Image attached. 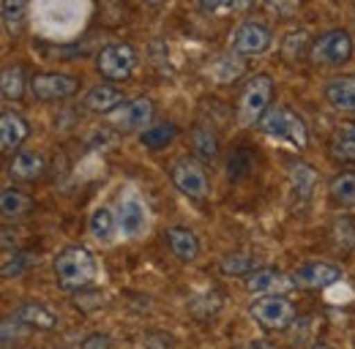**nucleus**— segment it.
<instances>
[{
  "mask_svg": "<svg viewBox=\"0 0 355 349\" xmlns=\"http://www.w3.org/2000/svg\"><path fill=\"white\" fill-rule=\"evenodd\" d=\"M55 278L63 292H80L88 289L96 278V260L88 249L71 246L55 257Z\"/></svg>",
  "mask_w": 355,
  "mask_h": 349,
  "instance_id": "nucleus-1",
  "label": "nucleus"
},
{
  "mask_svg": "<svg viewBox=\"0 0 355 349\" xmlns=\"http://www.w3.org/2000/svg\"><path fill=\"white\" fill-rule=\"evenodd\" d=\"M260 126L266 131L270 139H279V142H287L298 150H304L309 145V131L304 126V120L298 115H293L290 109L284 107H273L268 109L266 118L260 120Z\"/></svg>",
  "mask_w": 355,
  "mask_h": 349,
  "instance_id": "nucleus-2",
  "label": "nucleus"
},
{
  "mask_svg": "<svg viewBox=\"0 0 355 349\" xmlns=\"http://www.w3.org/2000/svg\"><path fill=\"white\" fill-rule=\"evenodd\" d=\"M270 93H273V80L268 74H257V77H252L243 85L241 98H238V120L243 126L260 123L266 118L268 104H270Z\"/></svg>",
  "mask_w": 355,
  "mask_h": 349,
  "instance_id": "nucleus-3",
  "label": "nucleus"
},
{
  "mask_svg": "<svg viewBox=\"0 0 355 349\" xmlns=\"http://www.w3.org/2000/svg\"><path fill=\"white\" fill-rule=\"evenodd\" d=\"M353 57V39L347 30H328L317 42H311L309 60L314 66H342Z\"/></svg>",
  "mask_w": 355,
  "mask_h": 349,
  "instance_id": "nucleus-4",
  "label": "nucleus"
},
{
  "mask_svg": "<svg viewBox=\"0 0 355 349\" xmlns=\"http://www.w3.org/2000/svg\"><path fill=\"white\" fill-rule=\"evenodd\" d=\"M96 69L107 80H115V82L118 80H129L134 74V69H137V55H134V49L129 44H107L96 55Z\"/></svg>",
  "mask_w": 355,
  "mask_h": 349,
  "instance_id": "nucleus-5",
  "label": "nucleus"
},
{
  "mask_svg": "<svg viewBox=\"0 0 355 349\" xmlns=\"http://www.w3.org/2000/svg\"><path fill=\"white\" fill-rule=\"evenodd\" d=\"M252 316L266 330H287L295 322V305L284 295H266L252 303Z\"/></svg>",
  "mask_w": 355,
  "mask_h": 349,
  "instance_id": "nucleus-6",
  "label": "nucleus"
},
{
  "mask_svg": "<svg viewBox=\"0 0 355 349\" xmlns=\"http://www.w3.org/2000/svg\"><path fill=\"white\" fill-rule=\"evenodd\" d=\"M170 180L175 183V188L189 197V199H197L202 202L208 197V174L202 170L200 161L194 159H178L175 164L170 167Z\"/></svg>",
  "mask_w": 355,
  "mask_h": 349,
  "instance_id": "nucleus-7",
  "label": "nucleus"
},
{
  "mask_svg": "<svg viewBox=\"0 0 355 349\" xmlns=\"http://www.w3.org/2000/svg\"><path fill=\"white\" fill-rule=\"evenodd\" d=\"M153 120V101L139 96L126 101L123 107H118L112 115H110V123L123 134H132V131H145Z\"/></svg>",
  "mask_w": 355,
  "mask_h": 349,
  "instance_id": "nucleus-8",
  "label": "nucleus"
},
{
  "mask_svg": "<svg viewBox=\"0 0 355 349\" xmlns=\"http://www.w3.org/2000/svg\"><path fill=\"white\" fill-rule=\"evenodd\" d=\"M230 46L235 55H263L270 49V30L263 22H241L230 39Z\"/></svg>",
  "mask_w": 355,
  "mask_h": 349,
  "instance_id": "nucleus-9",
  "label": "nucleus"
},
{
  "mask_svg": "<svg viewBox=\"0 0 355 349\" xmlns=\"http://www.w3.org/2000/svg\"><path fill=\"white\" fill-rule=\"evenodd\" d=\"M80 82L69 74H55V71H46V74H36L31 80V93L33 98L39 101H66L77 93Z\"/></svg>",
  "mask_w": 355,
  "mask_h": 349,
  "instance_id": "nucleus-10",
  "label": "nucleus"
},
{
  "mask_svg": "<svg viewBox=\"0 0 355 349\" xmlns=\"http://www.w3.org/2000/svg\"><path fill=\"white\" fill-rule=\"evenodd\" d=\"M115 216H118V229H121L123 238H139L148 229V221H150L145 202L139 197H134V194L121 197Z\"/></svg>",
  "mask_w": 355,
  "mask_h": 349,
  "instance_id": "nucleus-11",
  "label": "nucleus"
},
{
  "mask_svg": "<svg viewBox=\"0 0 355 349\" xmlns=\"http://www.w3.org/2000/svg\"><path fill=\"white\" fill-rule=\"evenodd\" d=\"M293 278H295V287L322 289V287H331L342 278V267H336L331 262H306L293 273Z\"/></svg>",
  "mask_w": 355,
  "mask_h": 349,
  "instance_id": "nucleus-12",
  "label": "nucleus"
},
{
  "mask_svg": "<svg viewBox=\"0 0 355 349\" xmlns=\"http://www.w3.org/2000/svg\"><path fill=\"white\" fill-rule=\"evenodd\" d=\"M293 287H295V278L293 276H287L282 270H268V267L254 270L246 278V289L252 295H260V298H266V295H282V292H287Z\"/></svg>",
  "mask_w": 355,
  "mask_h": 349,
  "instance_id": "nucleus-13",
  "label": "nucleus"
},
{
  "mask_svg": "<svg viewBox=\"0 0 355 349\" xmlns=\"http://www.w3.org/2000/svg\"><path fill=\"white\" fill-rule=\"evenodd\" d=\"M123 93L112 85H96L85 93V109L96 115H112L118 107H123Z\"/></svg>",
  "mask_w": 355,
  "mask_h": 349,
  "instance_id": "nucleus-14",
  "label": "nucleus"
},
{
  "mask_svg": "<svg viewBox=\"0 0 355 349\" xmlns=\"http://www.w3.org/2000/svg\"><path fill=\"white\" fill-rule=\"evenodd\" d=\"M28 123H25V118H19L17 112H3V118H0V147H3V153H14L25 139H28Z\"/></svg>",
  "mask_w": 355,
  "mask_h": 349,
  "instance_id": "nucleus-15",
  "label": "nucleus"
},
{
  "mask_svg": "<svg viewBox=\"0 0 355 349\" xmlns=\"http://www.w3.org/2000/svg\"><path fill=\"white\" fill-rule=\"evenodd\" d=\"M164 240H167V246L173 249V254H175L178 260L194 262L200 257V240H197V235H194L191 229H186V226H170V229L164 232Z\"/></svg>",
  "mask_w": 355,
  "mask_h": 349,
  "instance_id": "nucleus-16",
  "label": "nucleus"
},
{
  "mask_svg": "<svg viewBox=\"0 0 355 349\" xmlns=\"http://www.w3.org/2000/svg\"><path fill=\"white\" fill-rule=\"evenodd\" d=\"M325 98L334 109L355 115V77H336L325 85Z\"/></svg>",
  "mask_w": 355,
  "mask_h": 349,
  "instance_id": "nucleus-17",
  "label": "nucleus"
},
{
  "mask_svg": "<svg viewBox=\"0 0 355 349\" xmlns=\"http://www.w3.org/2000/svg\"><path fill=\"white\" fill-rule=\"evenodd\" d=\"M14 316H17L25 328H33V330H52V328L58 325V314H55L49 305L33 303V301L19 305Z\"/></svg>",
  "mask_w": 355,
  "mask_h": 349,
  "instance_id": "nucleus-18",
  "label": "nucleus"
},
{
  "mask_svg": "<svg viewBox=\"0 0 355 349\" xmlns=\"http://www.w3.org/2000/svg\"><path fill=\"white\" fill-rule=\"evenodd\" d=\"M8 172H11V177H17V180H36V177H42V172H44V156L39 150H22V153L14 156Z\"/></svg>",
  "mask_w": 355,
  "mask_h": 349,
  "instance_id": "nucleus-19",
  "label": "nucleus"
},
{
  "mask_svg": "<svg viewBox=\"0 0 355 349\" xmlns=\"http://www.w3.org/2000/svg\"><path fill=\"white\" fill-rule=\"evenodd\" d=\"M88 232H90V238L98 240V243H112L115 235L121 232V229H118V216H115L110 208H98V211L90 216Z\"/></svg>",
  "mask_w": 355,
  "mask_h": 349,
  "instance_id": "nucleus-20",
  "label": "nucleus"
},
{
  "mask_svg": "<svg viewBox=\"0 0 355 349\" xmlns=\"http://www.w3.org/2000/svg\"><path fill=\"white\" fill-rule=\"evenodd\" d=\"M331 156L342 164H355V126H339L331 136Z\"/></svg>",
  "mask_w": 355,
  "mask_h": 349,
  "instance_id": "nucleus-21",
  "label": "nucleus"
},
{
  "mask_svg": "<svg viewBox=\"0 0 355 349\" xmlns=\"http://www.w3.org/2000/svg\"><path fill=\"white\" fill-rule=\"evenodd\" d=\"M175 139H178V126L175 123H167V120L153 123V126H148V129L142 131V145L150 147V150H164Z\"/></svg>",
  "mask_w": 355,
  "mask_h": 349,
  "instance_id": "nucleus-22",
  "label": "nucleus"
},
{
  "mask_svg": "<svg viewBox=\"0 0 355 349\" xmlns=\"http://www.w3.org/2000/svg\"><path fill=\"white\" fill-rule=\"evenodd\" d=\"M243 69H246V63L241 60V55H219L214 63H211V69H208V74L216 80V82H232V80H238L241 74H243Z\"/></svg>",
  "mask_w": 355,
  "mask_h": 349,
  "instance_id": "nucleus-23",
  "label": "nucleus"
},
{
  "mask_svg": "<svg viewBox=\"0 0 355 349\" xmlns=\"http://www.w3.org/2000/svg\"><path fill=\"white\" fill-rule=\"evenodd\" d=\"M0 211L6 218H19L31 211V197L19 188H3L0 194Z\"/></svg>",
  "mask_w": 355,
  "mask_h": 349,
  "instance_id": "nucleus-24",
  "label": "nucleus"
},
{
  "mask_svg": "<svg viewBox=\"0 0 355 349\" xmlns=\"http://www.w3.org/2000/svg\"><path fill=\"white\" fill-rule=\"evenodd\" d=\"M219 267H222L224 276H243V278H249L257 270V257L246 254V251H235V254H227L219 262Z\"/></svg>",
  "mask_w": 355,
  "mask_h": 349,
  "instance_id": "nucleus-25",
  "label": "nucleus"
},
{
  "mask_svg": "<svg viewBox=\"0 0 355 349\" xmlns=\"http://www.w3.org/2000/svg\"><path fill=\"white\" fill-rule=\"evenodd\" d=\"M25 87H31L25 82V74H22V69L19 66H8V69H3V77H0V93H3V98L6 101H19L22 98V93H25Z\"/></svg>",
  "mask_w": 355,
  "mask_h": 349,
  "instance_id": "nucleus-26",
  "label": "nucleus"
},
{
  "mask_svg": "<svg viewBox=\"0 0 355 349\" xmlns=\"http://www.w3.org/2000/svg\"><path fill=\"white\" fill-rule=\"evenodd\" d=\"M331 197L336 205L350 208L355 205V172H339L331 180Z\"/></svg>",
  "mask_w": 355,
  "mask_h": 349,
  "instance_id": "nucleus-27",
  "label": "nucleus"
},
{
  "mask_svg": "<svg viewBox=\"0 0 355 349\" xmlns=\"http://www.w3.org/2000/svg\"><path fill=\"white\" fill-rule=\"evenodd\" d=\"M191 145H194V153H197L202 161H214V159L219 156V139H216L214 131L205 129V126L194 129V134H191Z\"/></svg>",
  "mask_w": 355,
  "mask_h": 349,
  "instance_id": "nucleus-28",
  "label": "nucleus"
},
{
  "mask_svg": "<svg viewBox=\"0 0 355 349\" xmlns=\"http://www.w3.org/2000/svg\"><path fill=\"white\" fill-rule=\"evenodd\" d=\"M290 180H293L295 194L301 199H306L311 194V188H314V183H317V172L311 170L309 164H304V161H293L290 164Z\"/></svg>",
  "mask_w": 355,
  "mask_h": 349,
  "instance_id": "nucleus-29",
  "label": "nucleus"
},
{
  "mask_svg": "<svg viewBox=\"0 0 355 349\" xmlns=\"http://www.w3.org/2000/svg\"><path fill=\"white\" fill-rule=\"evenodd\" d=\"M31 0H3V22L8 30H22L25 28V17H28Z\"/></svg>",
  "mask_w": 355,
  "mask_h": 349,
  "instance_id": "nucleus-30",
  "label": "nucleus"
},
{
  "mask_svg": "<svg viewBox=\"0 0 355 349\" xmlns=\"http://www.w3.org/2000/svg\"><path fill=\"white\" fill-rule=\"evenodd\" d=\"M306 46L311 49L306 30H293L290 36H284V42H282V52H284V57H287V60H298V57H304Z\"/></svg>",
  "mask_w": 355,
  "mask_h": 349,
  "instance_id": "nucleus-31",
  "label": "nucleus"
},
{
  "mask_svg": "<svg viewBox=\"0 0 355 349\" xmlns=\"http://www.w3.org/2000/svg\"><path fill=\"white\" fill-rule=\"evenodd\" d=\"M104 303H107L104 292H98V289H93V287L74 292V308H77V311H83V314L98 311V308H104Z\"/></svg>",
  "mask_w": 355,
  "mask_h": 349,
  "instance_id": "nucleus-32",
  "label": "nucleus"
},
{
  "mask_svg": "<svg viewBox=\"0 0 355 349\" xmlns=\"http://www.w3.org/2000/svg\"><path fill=\"white\" fill-rule=\"evenodd\" d=\"M219 308H222V298H219L216 292H205V295H197V298L189 301V311H191L194 316H211V314H216Z\"/></svg>",
  "mask_w": 355,
  "mask_h": 349,
  "instance_id": "nucleus-33",
  "label": "nucleus"
},
{
  "mask_svg": "<svg viewBox=\"0 0 355 349\" xmlns=\"http://www.w3.org/2000/svg\"><path fill=\"white\" fill-rule=\"evenodd\" d=\"M33 265V254H22V251H14V254H8L6 260H3V278H17V276H22L28 267Z\"/></svg>",
  "mask_w": 355,
  "mask_h": 349,
  "instance_id": "nucleus-34",
  "label": "nucleus"
},
{
  "mask_svg": "<svg viewBox=\"0 0 355 349\" xmlns=\"http://www.w3.org/2000/svg\"><path fill=\"white\" fill-rule=\"evenodd\" d=\"M252 172V156H249V150H235L232 156H230V161H227V174H230V180H241V177H246V174Z\"/></svg>",
  "mask_w": 355,
  "mask_h": 349,
  "instance_id": "nucleus-35",
  "label": "nucleus"
},
{
  "mask_svg": "<svg viewBox=\"0 0 355 349\" xmlns=\"http://www.w3.org/2000/svg\"><path fill=\"white\" fill-rule=\"evenodd\" d=\"M197 6L205 14H227L232 8V0H197Z\"/></svg>",
  "mask_w": 355,
  "mask_h": 349,
  "instance_id": "nucleus-36",
  "label": "nucleus"
},
{
  "mask_svg": "<svg viewBox=\"0 0 355 349\" xmlns=\"http://www.w3.org/2000/svg\"><path fill=\"white\" fill-rule=\"evenodd\" d=\"M83 349H112V339L96 333V336H88V339L83 341Z\"/></svg>",
  "mask_w": 355,
  "mask_h": 349,
  "instance_id": "nucleus-37",
  "label": "nucleus"
},
{
  "mask_svg": "<svg viewBox=\"0 0 355 349\" xmlns=\"http://www.w3.org/2000/svg\"><path fill=\"white\" fill-rule=\"evenodd\" d=\"M268 6H270V11H276V14H290V11H295L298 0H268Z\"/></svg>",
  "mask_w": 355,
  "mask_h": 349,
  "instance_id": "nucleus-38",
  "label": "nucleus"
},
{
  "mask_svg": "<svg viewBox=\"0 0 355 349\" xmlns=\"http://www.w3.org/2000/svg\"><path fill=\"white\" fill-rule=\"evenodd\" d=\"M241 349H279L273 341H266V339H254V341H249V344H243Z\"/></svg>",
  "mask_w": 355,
  "mask_h": 349,
  "instance_id": "nucleus-39",
  "label": "nucleus"
},
{
  "mask_svg": "<svg viewBox=\"0 0 355 349\" xmlns=\"http://www.w3.org/2000/svg\"><path fill=\"white\" fill-rule=\"evenodd\" d=\"M257 0H232V8L235 11H246V8H252Z\"/></svg>",
  "mask_w": 355,
  "mask_h": 349,
  "instance_id": "nucleus-40",
  "label": "nucleus"
},
{
  "mask_svg": "<svg viewBox=\"0 0 355 349\" xmlns=\"http://www.w3.org/2000/svg\"><path fill=\"white\" fill-rule=\"evenodd\" d=\"M311 349H334V347H331V344H322V341H320V344H311Z\"/></svg>",
  "mask_w": 355,
  "mask_h": 349,
  "instance_id": "nucleus-41",
  "label": "nucleus"
},
{
  "mask_svg": "<svg viewBox=\"0 0 355 349\" xmlns=\"http://www.w3.org/2000/svg\"><path fill=\"white\" fill-rule=\"evenodd\" d=\"M145 3H150V6H162V3H167V0H145Z\"/></svg>",
  "mask_w": 355,
  "mask_h": 349,
  "instance_id": "nucleus-42",
  "label": "nucleus"
}]
</instances>
